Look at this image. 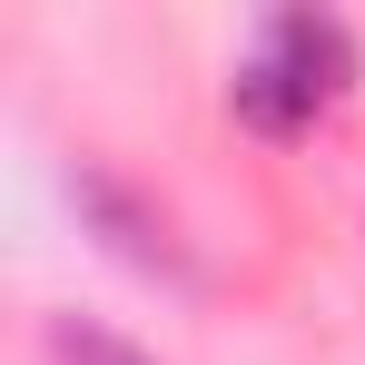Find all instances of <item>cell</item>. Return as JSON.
<instances>
[{
    "label": "cell",
    "mask_w": 365,
    "mask_h": 365,
    "mask_svg": "<svg viewBox=\"0 0 365 365\" xmlns=\"http://www.w3.org/2000/svg\"><path fill=\"white\" fill-rule=\"evenodd\" d=\"M69 207L89 217V237L109 247V257L148 267V277H187V267H178V237H168V217H158L128 178H109V168H89V158H79V168H69Z\"/></svg>",
    "instance_id": "1"
},
{
    "label": "cell",
    "mask_w": 365,
    "mask_h": 365,
    "mask_svg": "<svg viewBox=\"0 0 365 365\" xmlns=\"http://www.w3.org/2000/svg\"><path fill=\"white\" fill-rule=\"evenodd\" d=\"M267 50L297 69L316 99H336V89L356 79V40H346V20H326V10H277V20H267Z\"/></svg>",
    "instance_id": "3"
},
{
    "label": "cell",
    "mask_w": 365,
    "mask_h": 365,
    "mask_svg": "<svg viewBox=\"0 0 365 365\" xmlns=\"http://www.w3.org/2000/svg\"><path fill=\"white\" fill-rule=\"evenodd\" d=\"M227 109H237L257 138H297V128L316 119L326 99H316V89H306V79L277 60V50H257V60H237V79H227Z\"/></svg>",
    "instance_id": "2"
},
{
    "label": "cell",
    "mask_w": 365,
    "mask_h": 365,
    "mask_svg": "<svg viewBox=\"0 0 365 365\" xmlns=\"http://www.w3.org/2000/svg\"><path fill=\"white\" fill-rule=\"evenodd\" d=\"M50 346H60V365H148L138 346H119L109 326H79V316H60V336H50Z\"/></svg>",
    "instance_id": "4"
}]
</instances>
